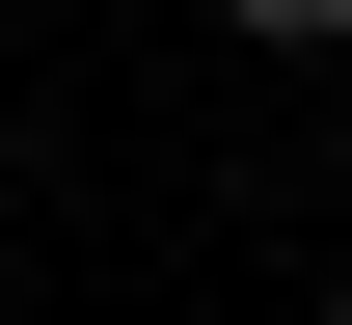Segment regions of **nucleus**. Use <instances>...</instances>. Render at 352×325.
<instances>
[{
  "mask_svg": "<svg viewBox=\"0 0 352 325\" xmlns=\"http://www.w3.org/2000/svg\"><path fill=\"white\" fill-rule=\"evenodd\" d=\"M217 27H244V54H352V0H217Z\"/></svg>",
  "mask_w": 352,
  "mask_h": 325,
  "instance_id": "1",
  "label": "nucleus"
}]
</instances>
